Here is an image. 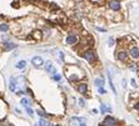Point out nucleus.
<instances>
[{"mask_svg":"<svg viewBox=\"0 0 139 126\" xmlns=\"http://www.w3.org/2000/svg\"><path fill=\"white\" fill-rule=\"evenodd\" d=\"M64 75L69 82H79L85 79L84 70L75 64H69V65L64 66Z\"/></svg>","mask_w":139,"mask_h":126,"instance_id":"nucleus-1","label":"nucleus"},{"mask_svg":"<svg viewBox=\"0 0 139 126\" xmlns=\"http://www.w3.org/2000/svg\"><path fill=\"white\" fill-rule=\"evenodd\" d=\"M58 59L62 61V63H65V55H64V52L63 51H58Z\"/></svg>","mask_w":139,"mask_h":126,"instance_id":"nucleus-31","label":"nucleus"},{"mask_svg":"<svg viewBox=\"0 0 139 126\" xmlns=\"http://www.w3.org/2000/svg\"><path fill=\"white\" fill-rule=\"evenodd\" d=\"M133 107H134V109H135V110H137V111H139V100H137V101L134 103Z\"/></svg>","mask_w":139,"mask_h":126,"instance_id":"nucleus-36","label":"nucleus"},{"mask_svg":"<svg viewBox=\"0 0 139 126\" xmlns=\"http://www.w3.org/2000/svg\"><path fill=\"white\" fill-rule=\"evenodd\" d=\"M100 112L103 115H107V114H110L112 112V109L108 104H100Z\"/></svg>","mask_w":139,"mask_h":126,"instance_id":"nucleus-19","label":"nucleus"},{"mask_svg":"<svg viewBox=\"0 0 139 126\" xmlns=\"http://www.w3.org/2000/svg\"><path fill=\"white\" fill-rule=\"evenodd\" d=\"M1 46H3V49H4L5 51H10V50H14V49H16V47H18L16 44H14L12 40L1 41Z\"/></svg>","mask_w":139,"mask_h":126,"instance_id":"nucleus-12","label":"nucleus"},{"mask_svg":"<svg viewBox=\"0 0 139 126\" xmlns=\"http://www.w3.org/2000/svg\"><path fill=\"white\" fill-rule=\"evenodd\" d=\"M40 126H52V122H49L48 119H44V117H40V120L38 121Z\"/></svg>","mask_w":139,"mask_h":126,"instance_id":"nucleus-25","label":"nucleus"},{"mask_svg":"<svg viewBox=\"0 0 139 126\" xmlns=\"http://www.w3.org/2000/svg\"><path fill=\"white\" fill-rule=\"evenodd\" d=\"M122 86L123 89H127V79H123L122 80Z\"/></svg>","mask_w":139,"mask_h":126,"instance_id":"nucleus-37","label":"nucleus"},{"mask_svg":"<svg viewBox=\"0 0 139 126\" xmlns=\"http://www.w3.org/2000/svg\"><path fill=\"white\" fill-rule=\"evenodd\" d=\"M10 30V24L8 23H1L0 24V33H8Z\"/></svg>","mask_w":139,"mask_h":126,"instance_id":"nucleus-22","label":"nucleus"},{"mask_svg":"<svg viewBox=\"0 0 139 126\" xmlns=\"http://www.w3.org/2000/svg\"><path fill=\"white\" fill-rule=\"evenodd\" d=\"M9 90L12 92H15L18 90V82H16V79L12 76L10 77V80H9Z\"/></svg>","mask_w":139,"mask_h":126,"instance_id":"nucleus-17","label":"nucleus"},{"mask_svg":"<svg viewBox=\"0 0 139 126\" xmlns=\"http://www.w3.org/2000/svg\"><path fill=\"white\" fill-rule=\"evenodd\" d=\"M94 28L97 29L98 31H100V33H107V28H102V26H99V25H95Z\"/></svg>","mask_w":139,"mask_h":126,"instance_id":"nucleus-34","label":"nucleus"},{"mask_svg":"<svg viewBox=\"0 0 139 126\" xmlns=\"http://www.w3.org/2000/svg\"><path fill=\"white\" fill-rule=\"evenodd\" d=\"M115 57L118 61L120 63H128L129 60V54H128V50L123 46H119V49L115 51Z\"/></svg>","mask_w":139,"mask_h":126,"instance_id":"nucleus-5","label":"nucleus"},{"mask_svg":"<svg viewBox=\"0 0 139 126\" xmlns=\"http://www.w3.org/2000/svg\"><path fill=\"white\" fill-rule=\"evenodd\" d=\"M137 73H138V75H139V63H138V69H137Z\"/></svg>","mask_w":139,"mask_h":126,"instance_id":"nucleus-41","label":"nucleus"},{"mask_svg":"<svg viewBox=\"0 0 139 126\" xmlns=\"http://www.w3.org/2000/svg\"><path fill=\"white\" fill-rule=\"evenodd\" d=\"M79 40H80V36L76 34V33L71 31V33H69V34L64 38V44L68 46H76L78 43H79Z\"/></svg>","mask_w":139,"mask_h":126,"instance_id":"nucleus-4","label":"nucleus"},{"mask_svg":"<svg viewBox=\"0 0 139 126\" xmlns=\"http://www.w3.org/2000/svg\"><path fill=\"white\" fill-rule=\"evenodd\" d=\"M127 66L129 70L132 71H135L137 73V69H138V63H127Z\"/></svg>","mask_w":139,"mask_h":126,"instance_id":"nucleus-24","label":"nucleus"},{"mask_svg":"<svg viewBox=\"0 0 139 126\" xmlns=\"http://www.w3.org/2000/svg\"><path fill=\"white\" fill-rule=\"evenodd\" d=\"M116 44V40L113 38V36H110V38H108V46L109 47H112V46H114Z\"/></svg>","mask_w":139,"mask_h":126,"instance_id":"nucleus-28","label":"nucleus"},{"mask_svg":"<svg viewBox=\"0 0 139 126\" xmlns=\"http://www.w3.org/2000/svg\"><path fill=\"white\" fill-rule=\"evenodd\" d=\"M25 111H26V115H28L29 117H33V116H34V110L31 109L30 106H28V107H25Z\"/></svg>","mask_w":139,"mask_h":126,"instance_id":"nucleus-30","label":"nucleus"},{"mask_svg":"<svg viewBox=\"0 0 139 126\" xmlns=\"http://www.w3.org/2000/svg\"><path fill=\"white\" fill-rule=\"evenodd\" d=\"M92 4H94V5H103V4H105L107 3V0H89Z\"/></svg>","mask_w":139,"mask_h":126,"instance_id":"nucleus-27","label":"nucleus"},{"mask_svg":"<svg viewBox=\"0 0 139 126\" xmlns=\"http://www.w3.org/2000/svg\"><path fill=\"white\" fill-rule=\"evenodd\" d=\"M15 112H16V114H21V111H20V109H16V107H15Z\"/></svg>","mask_w":139,"mask_h":126,"instance_id":"nucleus-39","label":"nucleus"},{"mask_svg":"<svg viewBox=\"0 0 139 126\" xmlns=\"http://www.w3.org/2000/svg\"><path fill=\"white\" fill-rule=\"evenodd\" d=\"M107 6H108V10L114 13H119L122 10V4L119 0H107Z\"/></svg>","mask_w":139,"mask_h":126,"instance_id":"nucleus-6","label":"nucleus"},{"mask_svg":"<svg viewBox=\"0 0 139 126\" xmlns=\"http://www.w3.org/2000/svg\"><path fill=\"white\" fill-rule=\"evenodd\" d=\"M48 6H49V8L52 9L53 11H60V6H59V5H57L55 3H50V4H49Z\"/></svg>","mask_w":139,"mask_h":126,"instance_id":"nucleus-26","label":"nucleus"},{"mask_svg":"<svg viewBox=\"0 0 139 126\" xmlns=\"http://www.w3.org/2000/svg\"><path fill=\"white\" fill-rule=\"evenodd\" d=\"M26 65H28L26 60H19V61L15 64V68L19 70H24V69H26Z\"/></svg>","mask_w":139,"mask_h":126,"instance_id":"nucleus-20","label":"nucleus"},{"mask_svg":"<svg viewBox=\"0 0 139 126\" xmlns=\"http://www.w3.org/2000/svg\"><path fill=\"white\" fill-rule=\"evenodd\" d=\"M92 112H93L94 115H97V114L99 112V110H97V109H93V110H92Z\"/></svg>","mask_w":139,"mask_h":126,"instance_id":"nucleus-38","label":"nucleus"},{"mask_svg":"<svg viewBox=\"0 0 139 126\" xmlns=\"http://www.w3.org/2000/svg\"><path fill=\"white\" fill-rule=\"evenodd\" d=\"M93 45H94L93 38L89 34H87V35H84L83 38H80V40H79L78 45H76V51H78V54L80 55V54H83L84 51L92 49Z\"/></svg>","mask_w":139,"mask_h":126,"instance_id":"nucleus-2","label":"nucleus"},{"mask_svg":"<svg viewBox=\"0 0 139 126\" xmlns=\"http://www.w3.org/2000/svg\"><path fill=\"white\" fill-rule=\"evenodd\" d=\"M127 50H128V54H129V57H132L133 60H138L139 59V47L137 45H134V43L129 45V47Z\"/></svg>","mask_w":139,"mask_h":126,"instance_id":"nucleus-8","label":"nucleus"},{"mask_svg":"<svg viewBox=\"0 0 139 126\" xmlns=\"http://www.w3.org/2000/svg\"><path fill=\"white\" fill-rule=\"evenodd\" d=\"M119 1H122V0H119Z\"/></svg>","mask_w":139,"mask_h":126,"instance_id":"nucleus-42","label":"nucleus"},{"mask_svg":"<svg viewBox=\"0 0 139 126\" xmlns=\"http://www.w3.org/2000/svg\"><path fill=\"white\" fill-rule=\"evenodd\" d=\"M20 104L23 105L24 107H28V106H30V107H31V105H33V104H31V100H30L29 98H25V96H24V98H21Z\"/></svg>","mask_w":139,"mask_h":126,"instance_id":"nucleus-21","label":"nucleus"},{"mask_svg":"<svg viewBox=\"0 0 139 126\" xmlns=\"http://www.w3.org/2000/svg\"><path fill=\"white\" fill-rule=\"evenodd\" d=\"M36 115H39L40 117H44V119H49L52 115H49V114H46L44 110H41V109H38L36 110Z\"/></svg>","mask_w":139,"mask_h":126,"instance_id":"nucleus-23","label":"nucleus"},{"mask_svg":"<svg viewBox=\"0 0 139 126\" xmlns=\"http://www.w3.org/2000/svg\"><path fill=\"white\" fill-rule=\"evenodd\" d=\"M30 38H33L34 40L39 41L43 39V31H41L40 29H33L31 31H30Z\"/></svg>","mask_w":139,"mask_h":126,"instance_id":"nucleus-14","label":"nucleus"},{"mask_svg":"<svg viewBox=\"0 0 139 126\" xmlns=\"http://www.w3.org/2000/svg\"><path fill=\"white\" fill-rule=\"evenodd\" d=\"M44 68H45L46 74H49V75H54L55 73H57V68L54 66V64H53L50 60L45 61V64H44Z\"/></svg>","mask_w":139,"mask_h":126,"instance_id":"nucleus-13","label":"nucleus"},{"mask_svg":"<svg viewBox=\"0 0 139 126\" xmlns=\"http://www.w3.org/2000/svg\"><path fill=\"white\" fill-rule=\"evenodd\" d=\"M103 125L104 126H118L119 125V122H118V120H116L115 117H113V116L108 115V116H105L104 117Z\"/></svg>","mask_w":139,"mask_h":126,"instance_id":"nucleus-11","label":"nucleus"},{"mask_svg":"<svg viewBox=\"0 0 139 126\" xmlns=\"http://www.w3.org/2000/svg\"><path fill=\"white\" fill-rule=\"evenodd\" d=\"M76 91L81 94V95H87L88 94V84L87 81H79V82H76Z\"/></svg>","mask_w":139,"mask_h":126,"instance_id":"nucleus-9","label":"nucleus"},{"mask_svg":"<svg viewBox=\"0 0 139 126\" xmlns=\"http://www.w3.org/2000/svg\"><path fill=\"white\" fill-rule=\"evenodd\" d=\"M79 126H87V124H85V122H81V124H80Z\"/></svg>","mask_w":139,"mask_h":126,"instance_id":"nucleus-40","label":"nucleus"},{"mask_svg":"<svg viewBox=\"0 0 139 126\" xmlns=\"http://www.w3.org/2000/svg\"><path fill=\"white\" fill-rule=\"evenodd\" d=\"M97 91H98V94H100V95H105V94H107V90H105L104 87H97Z\"/></svg>","mask_w":139,"mask_h":126,"instance_id":"nucleus-33","label":"nucleus"},{"mask_svg":"<svg viewBox=\"0 0 139 126\" xmlns=\"http://www.w3.org/2000/svg\"><path fill=\"white\" fill-rule=\"evenodd\" d=\"M130 84H132V86H133L134 89L138 87V84H137V80H135V79H132V80H130Z\"/></svg>","mask_w":139,"mask_h":126,"instance_id":"nucleus-35","label":"nucleus"},{"mask_svg":"<svg viewBox=\"0 0 139 126\" xmlns=\"http://www.w3.org/2000/svg\"><path fill=\"white\" fill-rule=\"evenodd\" d=\"M52 77H53V80L57 81V82H60V81H62V75L58 74V73H55L54 75H52Z\"/></svg>","mask_w":139,"mask_h":126,"instance_id":"nucleus-29","label":"nucleus"},{"mask_svg":"<svg viewBox=\"0 0 139 126\" xmlns=\"http://www.w3.org/2000/svg\"><path fill=\"white\" fill-rule=\"evenodd\" d=\"M44 64H45V60H44L41 56H33L31 57V65H33L34 68H36V69L43 68Z\"/></svg>","mask_w":139,"mask_h":126,"instance_id":"nucleus-10","label":"nucleus"},{"mask_svg":"<svg viewBox=\"0 0 139 126\" xmlns=\"http://www.w3.org/2000/svg\"><path fill=\"white\" fill-rule=\"evenodd\" d=\"M81 122H87V119L85 117H79V116H75V117L70 119V124L73 126H79Z\"/></svg>","mask_w":139,"mask_h":126,"instance_id":"nucleus-16","label":"nucleus"},{"mask_svg":"<svg viewBox=\"0 0 139 126\" xmlns=\"http://www.w3.org/2000/svg\"><path fill=\"white\" fill-rule=\"evenodd\" d=\"M94 85H95V87H104L105 80L102 77V76H98V77L94 79Z\"/></svg>","mask_w":139,"mask_h":126,"instance_id":"nucleus-18","label":"nucleus"},{"mask_svg":"<svg viewBox=\"0 0 139 126\" xmlns=\"http://www.w3.org/2000/svg\"><path fill=\"white\" fill-rule=\"evenodd\" d=\"M8 111H9V106L6 101L3 98H0V121L5 120V117L8 116Z\"/></svg>","mask_w":139,"mask_h":126,"instance_id":"nucleus-7","label":"nucleus"},{"mask_svg":"<svg viewBox=\"0 0 139 126\" xmlns=\"http://www.w3.org/2000/svg\"><path fill=\"white\" fill-rule=\"evenodd\" d=\"M107 77H108V84H109L110 90L113 91V94H115V95H116V89H115V86H114L113 75H112V73H110V70H107Z\"/></svg>","mask_w":139,"mask_h":126,"instance_id":"nucleus-15","label":"nucleus"},{"mask_svg":"<svg viewBox=\"0 0 139 126\" xmlns=\"http://www.w3.org/2000/svg\"><path fill=\"white\" fill-rule=\"evenodd\" d=\"M78 103H79V106H80V107H85V105H87V104H85V100L83 98L78 99Z\"/></svg>","mask_w":139,"mask_h":126,"instance_id":"nucleus-32","label":"nucleus"},{"mask_svg":"<svg viewBox=\"0 0 139 126\" xmlns=\"http://www.w3.org/2000/svg\"><path fill=\"white\" fill-rule=\"evenodd\" d=\"M80 55L84 57V60H85L89 65H95V63L98 61V55H97V52L94 51L93 49H89V50L84 51L83 54H80Z\"/></svg>","mask_w":139,"mask_h":126,"instance_id":"nucleus-3","label":"nucleus"}]
</instances>
